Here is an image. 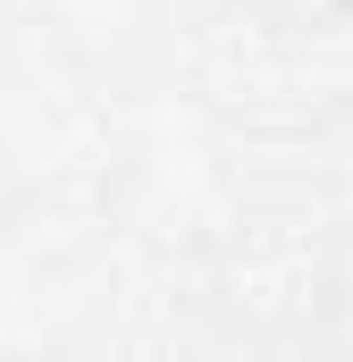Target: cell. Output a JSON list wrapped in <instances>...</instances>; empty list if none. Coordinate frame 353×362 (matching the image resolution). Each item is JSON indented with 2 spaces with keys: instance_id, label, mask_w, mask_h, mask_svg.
I'll return each mask as SVG.
<instances>
[{
  "instance_id": "1",
  "label": "cell",
  "mask_w": 353,
  "mask_h": 362,
  "mask_svg": "<svg viewBox=\"0 0 353 362\" xmlns=\"http://www.w3.org/2000/svg\"><path fill=\"white\" fill-rule=\"evenodd\" d=\"M261 25H277V34H337V25H353V0H244Z\"/></svg>"
},
{
  "instance_id": "2",
  "label": "cell",
  "mask_w": 353,
  "mask_h": 362,
  "mask_svg": "<svg viewBox=\"0 0 353 362\" xmlns=\"http://www.w3.org/2000/svg\"><path fill=\"white\" fill-rule=\"evenodd\" d=\"M337 346L353 354V262H345V278H337Z\"/></svg>"
}]
</instances>
